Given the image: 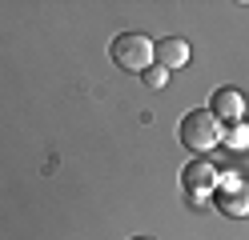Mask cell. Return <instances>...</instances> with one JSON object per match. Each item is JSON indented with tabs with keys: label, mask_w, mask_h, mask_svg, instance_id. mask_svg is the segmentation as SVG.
Instances as JSON below:
<instances>
[{
	"label": "cell",
	"mask_w": 249,
	"mask_h": 240,
	"mask_svg": "<svg viewBox=\"0 0 249 240\" xmlns=\"http://www.w3.org/2000/svg\"><path fill=\"white\" fill-rule=\"evenodd\" d=\"M177 136H181V144L189 152H209V148L221 144V120H217L209 108H193V112H185V116H181Z\"/></svg>",
	"instance_id": "obj_1"
},
{
	"label": "cell",
	"mask_w": 249,
	"mask_h": 240,
	"mask_svg": "<svg viewBox=\"0 0 249 240\" xmlns=\"http://www.w3.org/2000/svg\"><path fill=\"white\" fill-rule=\"evenodd\" d=\"M108 56L124 72H149L153 68V36H145V32H121L108 44Z\"/></svg>",
	"instance_id": "obj_2"
},
{
	"label": "cell",
	"mask_w": 249,
	"mask_h": 240,
	"mask_svg": "<svg viewBox=\"0 0 249 240\" xmlns=\"http://www.w3.org/2000/svg\"><path fill=\"white\" fill-rule=\"evenodd\" d=\"M153 60H157V68L165 72H177L189 64V40H181V36H165L153 44Z\"/></svg>",
	"instance_id": "obj_3"
},
{
	"label": "cell",
	"mask_w": 249,
	"mask_h": 240,
	"mask_svg": "<svg viewBox=\"0 0 249 240\" xmlns=\"http://www.w3.org/2000/svg\"><path fill=\"white\" fill-rule=\"evenodd\" d=\"M209 112L221 124H237L241 116H245V96H241V88H217L213 96H209Z\"/></svg>",
	"instance_id": "obj_4"
},
{
	"label": "cell",
	"mask_w": 249,
	"mask_h": 240,
	"mask_svg": "<svg viewBox=\"0 0 249 240\" xmlns=\"http://www.w3.org/2000/svg\"><path fill=\"white\" fill-rule=\"evenodd\" d=\"M217 204H221L229 216H245L249 212V180H225L217 188Z\"/></svg>",
	"instance_id": "obj_5"
},
{
	"label": "cell",
	"mask_w": 249,
	"mask_h": 240,
	"mask_svg": "<svg viewBox=\"0 0 249 240\" xmlns=\"http://www.w3.org/2000/svg\"><path fill=\"white\" fill-rule=\"evenodd\" d=\"M181 184L185 188H209V184H217V172H213V164H205V160H197V164H189L185 168V176H181Z\"/></svg>",
	"instance_id": "obj_6"
},
{
	"label": "cell",
	"mask_w": 249,
	"mask_h": 240,
	"mask_svg": "<svg viewBox=\"0 0 249 240\" xmlns=\"http://www.w3.org/2000/svg\"><path fill=\"white\" fill-rule=\"evenodd\" d=\"M141 80H145L149 88H165L169 84V72L165 68H149V72H141Z\"/></svg>",
	"instance_id": "obj_7"
},
{
	"label": "cell",
	"mask_w": 249,
	"mask_h": 240,
	"mask_svg": "<svg viewBox=\"0 0 249 240\" xmlns=\"http://www.w3.org/2000/svg\"><path fill=\"white\" fill-rule=\"evenodd\" d=\"M245 144H249V128H233V136H229V148H245Z\"/></svg>",
	"instance_id": "obj_8"
},
{
	"label": "cell",
	"mask_w": 249,
	"mask_h": 240,
	"mask_svg": "<svg viewBox=\"0 0 249 240\" xmlns=\"http://www.w3.org/2000/svg\"><path fill=\"white\" fill-rule=\"evenodd\" d=\"M133 240H153V236H133Z\"/></svg>",
	"instance_id": "obj_9"
}]
</instances>
